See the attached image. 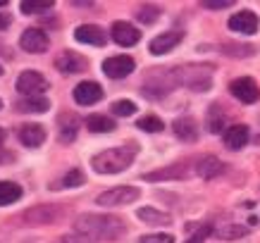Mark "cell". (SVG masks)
Returning a JSON list of instances; mask_svg holds the SVG:
<instances>
[{"mask_svg":"<svg viewBox=\"0 0 260 243\" xmlns=\"http://www.w3.org/2000/svg\"><path fill=\"white\" fill-rule=\"evenodd\" d=\"M220 53L227 57H234V60H246V57L255 55V48L248 46V43H224L220 48Z\"/></svg>","mask_w":260,"mask_h":243,"instance_id":"cb8c5ba5","label":"cell"},{"mask_svg":"<svg viewBox=\"0 0 260 243\" xmlns=\"http://www.w3.org/2000/svg\"><path fill=\"white\" fill-rule=\"evenodd\" d=\"M74 39L79 43H88V46H105L108 39H105V31L95 24H81L74 29Z\"/></svg>","mask_w":260,"mask_h":243,"instance_id":"5bb4252c","label":"cell"},{"mask_svg":"<svg viewBox=\"0 0 260 243\" xmlns=\"http://www.w3.org/2000/svg\"><path fill=\"white\" fill-rule=\"evenodd\" d=\"M0 74H3V67H0Z\"/></svg>","mask_w":260,"mask_h":243,"instance_id":"ab89813d","label":"cell"},{"mask_svg":"<svg viewBox=\"0 0 260 243\" xmlns=\"http://www.w3.org/2000/svg\"><path fill=\"white\" fill-rule=\"evenodd\" d=\"M112 115H117V117H132V115H136V105L132 100L112 102Z\"/></svg>","mask_w":260,"mask_h":243,"instance_id":"f546056e","label":"cell"},{"mask_svg":"<svg viewBox=\"0 0 260 243\" xmlns=\"http://www.w3.org/2000/svg\"><path fill=\"white\" fill-rule=\"evenodd\" d=\"M227 26L232 29V31H239V33H246V36H253V33L258 31V15L255 12H251V10H239L237 15L229 17Z\"/></svg>","mask_w":260,"mask_h":243,"instance_id":"ba28073f","label":"cell"},{"mask_svg":"<svg viewBox=\"0 0 260 243\" xmlns=\"http://www.w3.org/2000/svg\"><path fill=\"white\" fill-rule=\"evenodd\" d=\"M17 91L24 93L26 98H34V95H43L48 91V79L41 74V72L26 70L19 74L17 79Z\"/></svg>","mask_w":260,"mask_h":243,"instance_id":"5b68a950","label":"cell"},{"mask_svg":"<svg viewBox=\"0 0 260 243\" xmlns=\"http://www.w3.org/2000/svg\"><path fill=\"white\" fill-rule=\"evenodd\" d=\"M22 112H46L48 108H50V100H48L46 95H34V98H24V100H19V105H17Z\"/></svg>","mask_w":260,"mask_h":243,"instance_id":"4316f807","label":"cell"},{"mask_svg":"<svg viewBox=\"0 0 260 243\" xmlns=\"http://www.w3.org/2000/svg\"><path fill=\"white\" fill-rule=\"evenodd\" d=\"M141 191L136 186H115V188H108L105 193L95 198V203L103 205V207H117V205H129L139 200Z\"/></svg>","mask_w":260,"mask_h":243,"instance_id":"3957f363","label":"cell"},{"mask_svg":"<svg viewBox=\"0 0 260 243\" xmlns=\"http://www.w3.org/2000/svg\"><path fill=\"white\" fill-rule=\"evenodd\" d=\"M251 229L246 224H222V227L213 229V236L220 238V241H237V238H244Z\"/></svg>","mask_w":260,"mask_h":243,"instance_id":"7402d4cb","label":"cell"},{"mask_svg":"<svg viewBox=\"0 0 260 243\" xmlns=\"http://www.w3.org/2000/svg\"><path fill=\"white\" fill-rule=\"evenodd\" d=\"M134 155H136L134 143L117 146V148H108V150H103V153L91 157V167H93L98 174H119L134 162Z\"/></svg>","mask_w":260,"mask_h":243,"instance_id":"7a4b0ae2","label":"cell"},{"mask_svg":"<svg viewBox=\"0 0 260 243\" xmlns=\"http://www.w3.org/2000/svg\"><path fill=\"white\" fill-rule=\"evenodd\" d=\"M3 141H5V131L0 129V146H3Z\"/></svg>","mask_w":260,"mask_h":243,"instance_id":"74e56055","label":"cell"},{"mask_svg":"<svg viewBox=\"0 0 260 243\" xmlns=\"http://www.w3.org/2000/svg\"><path fill=\"white\" fill-rule=\"evenodd\" d=\"M57 217V210L55 207H46V205H41V207H34L24 215V220L26 222H41V224H48V222H53Z\"/></svg>","mask_w":260,"mask_h":243,"instance_id":"83f0119b","label":"cell"},{"mask_svg":"<svg viewBox=\"0 0 260 243\" xmlns=\"http://www.w3.org/2000/svg\"><path fill=\"white\" fill-rule=\"evenodd\" d=\"M17 138L26 146V148H39L46 141V129L41 124H22L17 129Z\"/></svg>","mask_w":260,"mask_h":243,"instance_id":"9a60e30c","label":"cell"},{"mask_svg":"<svg viewBox=\"0 0 260 243\" xmlns=\"http://www.w3.org/2000/svg\"><path fill=\"white\" fill-rule=\"evenodd\" d=\"M134 67L136 64L129 55H115V57H108V60L103 62V74L110 79H124L134 72Z\"/></svg>","mask_w":260,"mask_h":243,"instance_id":"9c48e42d","label":"cell"},{"mask_svg":"<svg viewBox=\"0 0 260 243\" xmlns=\"http://www.w3.org/2000/svg\"><path fill=\"white\" fill-rule=\"evenodd\" d=\"M0 108H3V102H0Z\"/></svg>","mask_w":260,"mask_h":243,"instance_id":"60d3db41","label":"cell"},{"mask_svg":"<svg viewBox=\"0 0 260 243\" xmlns=\"http://www.w3.org/2000/svg\"><path fill=\"white\" fill-rule=\"evenodd\" d=\"M136 217H139L143 224H150V227H170V224H172V217H170L167 212L153 207V205L141 207V210L136 212Z\"/></svg>","mask_w":260,"mask_h":243,"instance_id":"d6986e66","label":"cell"},{"mask_svg":"<svg viewBox=\"0 0 260 243\" xmlns=\"http://www.w3.org/2000/svg\"><path fill=\"white\" fill-rule=\"evenodd\" d=\"M86 181V177H84V172L81 169H70V172L62 177V186L72 188V186H81Z\"/></svg>","mask_w":260,"mask_h":243,"instance_id":"d6a6232c","label":"cell"},{"mask_svg":"<svg viewBox=\"0 0 260 243\" xmlns=\"http://www.w3.org/2000/svg\"><path fill=\"white\" fill-rule=\"evenodd\" d=\"M8 5V0H0V8H5Z\"/></svg>","mask_w":260,"mask_h":243,"instance_id":"f35d334b","label":"cell"},{"mask_svg":"<svg viewBox=\"0 0 260 243\" xmlns=\"http://www.w3.org/2000/svg\"><path fill=\"white\" fill-rule=\"evenodd\" d=\"M205 126L210 133H224L227 131V115L220 105H210L208 110V119H205Z\"/></svg>","mask_w":260,"mask_h":243,"instance_id":"ffe728a7","label":"cell"},{"mask_svg":"<svg viewBox=\"0 0 260 243\" xmlns=\"http://www.w3.org/2000/svg\"><path fill=\"white\" fill-rule=\"evenodd\" d=\"M224 162H222L220 157L215 155H203L201 160L196 162V174L201 179H215V177H220L224 172Z\"/></svg>","mask_w":260,"mask_h":243,"instance_id":"e0dca14e","label":"cell"},{"mask_svg":"<svg viewBox=\"0 0 260 243\" xmlns=\"http://www.w3.org/2000/svg\"><path fill=\"white\" fill-rule=\"evenodd\" d=\"M57 243H91V241L84 238V236H79V234H67V236H60Z\"/></svg>","mask_w":260,"mask_h":243,"instance_id":"d590c367","label":"cell"},{"mask_svg":"<svg viewBox=\"0 0 260 243\" xmlns=\"http://www.w3.org/2000/svg\"><path fill=\"white\" fill-rule=\"evenodd\" d=\"M229 93L234 95L239 102H246V105H251V102H258L260 100V86L253 81L251 77L234 79V81L229 84Z\"/></svg>","mask_w":260,"mask_h":243,"instance_id":"8992f818","label":"cell"},{"mask_svg":"<svg viewBox=\"0 0 260 243\" xmlns=\"http://www.w3.org/2000/svg\"><path fill=\"white\" fill-rule=\"evenodd\" d=\"M126 224L115 215H79L74 220V234L93 241H117L124 236Z\"/></svg>","mask_w":260,"mask_h":243,"instance_id":"6da1fadb","label":"cell"},{"mask_svg":"<svg viewBox=\"0 0 260 243\" xmlns=\"http://www.w3.org/2000/svg\"><path fill=\"white\" fill-rule=\"evenodd\" d=\"M160 17V8H153V5H143L139 12H136V19L141 24H153Z\"/></svg>","mask_w":260,"mask_h":243,"instance_id":"4dcf8cb0","label":"cell"},{"mask_svg":"<svg viewBox=\"0 0 260 243\" xmlns=\"http://www.w3.org/2000/svg\"><path fill=\"white\" fill-rule=\"evenodd\" d=\"M55 67L57 72H62V74H77V72H84L88 67L86 60L79 55V53H74V50H64L60 55L55 57Z\"/></svg>","mask_w":260,"mask_h":243,"instance_id":"7c38bea8","label":"cell"},{"mask_svg":"<svg viewBox=\"0 0 260 243\" xmlns=\"http://www.w3.org/2000/svg\"><path fill=\"white\" fill-rule=\"evenodd\" d=\"M110 36L112 41L117 43V46L122 48H132L139 43V39H141V33H139V29L136 26H132L129 22H115L110 29Z\"/></svg>","mask_w":260,"mask_h":243,"instance_id":"8fae6325","label":"cell"},{"mask_svg":"<svg viewBox=\"0 0 260 243\" xmlns=\"http://www.w3.org/2000/svg\"><path fill=\"white\" fill-rule=\"evenodd\" d=\"M248 138H251V131H248V126H246V124L227 126V131L222 133V141H224V146H227V148H232V150L244 148L246 143H248Z\"/></svg>","mask_w":260,"mask_h":243,"instance_id":"2e32d148","label":"cell"},{"mask_svg":"<svg viewBox=\"0 0 260 243\" xmlns=\"http://www.w3.org/2000/svg\"><path fill=\"white\" fill-rule=\"evenodd\" d=\"M146 181H165V179H186V165H172L158 172H150L143 177Z\"/></svg>","mask_w":260,"mask_h":243,"instance_id":"603a6c76","label":"cell"},{"mask_svg":"<svg viewBox=\"0 0 260 243\" xmlns=\"http://www.w3.org/2000/svg\"><path fill=\"white\" fill-rule=\"evenodd\" d=\"M22 198V186L15 181H0V205L17 203Z\"/></svg>","mask_w":260,"mask_h":243,"instance_id":"d4e9b609","label":"cell"},{"mask_svg":"<svg viewBox=\"0 0 260 243\" xmlns=\"http://www.w3.org/2000/svg\"><path fill=\"white\" fill-rule=\"evenodd\" d=\"M53 8V0H43V3H22L19 10H22L24 15H34V12H48V10Z\"/></svg>","mask_w":260,"mask_h":243,"instance_id":"1f68e13d","label":"cell"},{"mask_svg":"<svg viewBox=\"0 0 260 243\" xmlns=\"http://www.w3.org/2000/svg\"><path fill=\"white\" fill-rule=\"evenodd\" d=\"M136 126H139L141 131L158 133V131H162V129H165V122H162L160 117H155V115H146L143 119H139V122H136Z\"/></svg>","mask_w":260,"mask_h":243,"instance_id":"f1b7e54d","label":"cell"},{"mask_svg":"<svg viewBox=\"0 0 260 243\" xmlns=\"http://www.w3.org/2000/svg\"><path fill=\"white\" fill-rule=\"evenodd\" d=\"M86 129L93 133H105L115 129V119L105 117V115H88L86 117Z\"/></svg>","mask_w":260,"mask_h":243,"instance_id":"484cf974","label":"cell"},{"mask_svg":"<svg viewBox=\"0 0 260 243\" xmlns=\"http://www.w3.org/2000/svg\"><path fill=\"white\" fill-rule=\"evenodd\" d=\"M203 5L208 10H224V8H232L234 0H203Z\"/></svg>","mask_w":260,"mask_h":243,"instance_id":"e575fe53","label":"cell"},{"mask_svg":"<svg viewBox=\"0 0 260 243\" xmlns=\"http://www.w3.org/2000/svg\"><path fill=\"white\" fill-rule=\"evenodd\" d=\"M172 129H174V133H177L179 141H184V143H196L198 141V124H196V119L189 117V115L174 119Z\"/></svg>","mask_w":260,"mask_h":243,"instance_id":"4fadbf2b","label":"cell"},{"mask_svg":"<svg viewBox=\"0 0 260 243\" xmlns=\"http://www.w3.org/2000/svg\"><path fill=\"white\" fill-rule=\"evenodd\" d=\"M181 70V86H189L193 91H208L210 88V74L213 67H198V64H189V67H179Z\"/></svg>","mask_w":260,"mask_h":243,"instance_id":"277c9868","label":"cell"},{"mask_svg":"<svg viewBox=\"0 0 260 243\" xmlns=\"http://www.w3.org/2000/svg\"><path fill=\"white\" fill-rule=\"evenodd\" d=\"M136 243H174V236L172 234H148V236H141Z\"/></svg>","mask_w":260,"mask_h":243,"instance_id":"836d02e7","label":"cell"},{"mask_svg":"<svg viewBox=\"0 0 260 243\" xmlns=\"http://www.w3.org/2000/svg\"><path fill=\"white\" fill-rule=\"evenodd\" d=\"M77 133H79V119L72 112H62V117H60V141L72 143L77 138Z\"/></svg>","mask_w":260,"mask_h":243,"instance_id":"44dd1931","label":"cell"},{"mask_svg":"<svg viewBox=\"0 0 260 243\" xmlns=\"http://www.w3.org/2000/svg\"><path fill=\"white\" fill-rule=\"evenodd\" d=\"M19 46H22V50H26V53H46L48 46H50V39H48L46 31H41V29H26V31L22 33V39H19Z\"/></svg>","mask_w":260,"mask_h":243,"instance_id":"30bf717a","label":"cell"},{"mask_svg":"<svg viewBox=\"0 0 260 243\" xmlns=\"http://www.w3.org/2000/svg\"><path fill=\"white\" fill-rule=\"evenodd\" d=\"M72 98H74L77 105L88 108V105H95V102L103 100V88H101V84H95V81H81V84L74 86Z\"/></svg>","mask_w":260,"mask_h":243,"instance_id":"52a82bcc","label":"cell"},{"mask_svg":"<svg viewBox=\"0 0 260 243\" xmlns=\"http://www.w3.org/2000/svg\"><path fill=\"white\" fill-rule=\"evenodd\" d=\"M10 22H12V17L10 15H0V31H3V29H8Z\"/></svg>","mask_w":260,"mask_h":243,"instance_id":"8d00e7d4","label":"cell"},{"mask_svg":"<svg viewBox=\"0 0 260 243\" xmlns=\"http://www.w3.org/2000/svg\"><path fill=\"white\" fill-rule=\"evenodd\" d=\"M181 43V33L179 31H167V33H160V36H155V39L150 41V53L153 55H165V53H170V50H174V48Z\"/></svg>","mask_w":260,"mask_h":243,"instance_id":"ac0fdd59","label":"cell"}]
</instances>
